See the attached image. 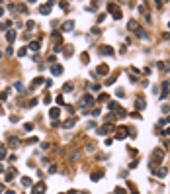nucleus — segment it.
Here are the masks:
<instances>
[{"mask_svg": "<svg viewBox=\"0 0 170 194\" xmlns=\"http://www.w3.org/2000/svg\"><path fill=\"white\" fill-rule=\"evenodd\" d=\"M156 174H158L160 178H162V176H166V169H164V167H160V169L156 171Z\"/></svg>", "mask_w": 170, "mask_h": 194, "instance_id": "22", "label": "nucleus"}, {"mask_svg": "<svg viewBox=\"0 0 170 194\" xmlns=\"http://www.w3.org/2000/svg\"><path fill=\"white\" fill-rule=\"evenodd\" d=\"M90 90H92V92H100V84H94V86H90Z\"/></svg>", "mask_w": 170, "mask_h": 194, "instance_id": "29", "label": "nucleus"}, {"mask_svg": "<svg viewBox=\"0 0 170 194\" xmlns=\"http://www.w3.org/2000/svg\"><path fill=\"white\" fill-rule=\"evenodd\" d=\"M162 135H170V128H166V129L162 131Z\"/></svg>", "mask_w": 170, "mask_h": 194, "instance_id": "39", "label": "nucleus"}, {"mask_svg": "<svg viewBox=\"0 0 170 194\" xmlns=\"http://www.w3.org/2000/svg\"><path fill=\"white\" fill-rule=\"evenodd\" d=\"M59 114H61L59 108H51V110H49V116H51V118H59Z\"/></svg>", "mask_w": 170, "mask_h": 194, "instance_id": "15", "label": "nucleus"}, {"mask_svg": "<svg viewBox=\"0 0 170 194\" xmlns=\"http://www.w3.org/2000/svg\"><path fill=\"white\" fill-rule=\"evenodd\" d=\"M39 47H41V43H39V41H33V43H29V49H31V51H37Z\"/></svg>", "mask_w": 170, "mask_h": 194, "instance_id": "16", "label": "nucleus"}, {"mask_svg": "<svg viewBox=\"0 0 170 194\" xmlns=\"http://www.w3.org/2000/svg\"><path fill=\"white\" fill-rule=\"evenodd\" d=\"M6 157V147H0V159Z\"/></svg>", "mask_w": 170, "mask_h": 194, "instance_id": "30", "label": "nucleus"}, {"mask_svg": "<svg viewBox=\"0 0 170 194\" xmlns=\"http://www.w3.org/2000/svg\"><path fill=\"white\" fill-rule=\"evenodd\" d=\"M72 28H74V22H70V20L63 24V31H72Z\"/></svg>", "mask_w": 170, "mask_h": 194, "instance_id": "6", "label": "nucleus"}, {"mask_svg": "<svg viewBox=\"0 0 170 194\" xmlns=\"http://www.w3.org/2000/svg\"><path fill=\"white\" fill-rule=\"evenodd\" d=\"M10 26H12V22H10V20H6V22H2V24H0V29H2V31H8Z\"/></svg>", "mask_w": 170, "mask_h": 194, "instance_id": "13", "label": "nucleus"}, {"mask_svg": "<svg viewBox=\"0 0 170 194\" xmlns=\"http://www.w3.org/2000/svg\"><path fill=\"white\" fill-rule=\"evenodd\" d=\"M0 16H4V8L2 6H0Z\"/></svg>", "mask_w": 170, "mask_h": 194, "instance_id": "40", "label": "nucleus"}, {"mask_svg": "<svg viewBox=\"0 0 170 194\" xmlns=\"http://www.w3.org/2000/svg\"><path fill=\"white\" fill-rule=\"evenodd\" d=\"M24 129H26V131H31V129H33V124H26Z\"/></svg>", "mask_w": 170, "mask_h": 194, "instance_id": "31", "label": "nucleus"}, {"mask_svg": "<svg viewBox=\"0 0 170 194\" xmlns=\"http://www.w3.org/2000/svg\"><path fill=\"white\" fill-rule=\"evenodd\" d=\"M80 61H82V63H88V61H90V57H88V53H80Z\"/></svg>", "mask_w": 170, "mask_h": 194, "instance_id": "23", "label": "nucleus"}, {"mask_svg": "<svg viewBox=\"0 0 170 194\" xmlns=\"http://www.w3.org/2000/svg\"><path fill=\"white\" fill-rule=\"evenodd\" d=\"M22 184H24V186H31V178H29V176H24V178H22Z\"/></svg>", "mask_w": 170, "mask_h": 194, "instance_id": "20", "label": "nucleus"}, {"mask_svg": "<svg viewBox=\"0 0 170 194\" xmlns=\"http://www.w3.org/2000/svg\"><path fill=\"white\" fill-rule=\"evenodd\" d=\"M108 73H110V67L108 65H100L98 67V75H108Z\"/></svg>", "mask_w": 170, "mask_h": 194, "instance_id": "8", "label": "nucleus"}, {"mask_svg": "<svg viewBox=\"0 0 170 194\" xmlns=\"http://www.w3.org/2000/svg\"><path fill=\"white\" fill-rule=\"evenodd\" d=\"M135 108H137V110H143V108H145V100H141V98H139V100L135 102Z\"/></svg>", "mask_w": 170, "mask_h": 194, "instance_id": "18", "label": "nucleus"}, {"mask_svg": "<svg viewBox=\"0 0 170 194\" xmlns=\"http://www.w3.org/2000/svg\"><path fill=\"white\" fill-rule=\"evenodd\" d=\"M51 6H53L51 2H45V4H41V6H39V12L45 16V14H49V12H51Z\"/></svg>", "mask_w": 170, "mask_h": 194, "instance_id": "5", "label": "nucleus"}, {"mask_svg": "<svg viewBox=\"0 0 170 194\" xmlns=\"http://www.w3.org/2000/svg\"><path fill=\"white\" fill-rule=\"evenodd\" d=\"M104 176V171H96V172H92V180H100Z\"/></svg>", "mask_w": 170, "mask_h": 194, "instance_id": "14", "label": "nucleus"}, {"mask_svg": "<svg viewBox=\"0 0 170 194\" xmlns=\"http://www.w3.org/2000/svg\"><path fill=\"white\" fill-rule=\"evenodd\" d=\"M74 124H76V120H74V118H68L67 122H63V128H72Z\"/></svg>", "mask_w": 170, "mask_h": 194, "instance_id": "11", "label": "nucleus"}, {"mask_svg": "<svg viewBox=\"0 0 170 194\" xmlns=\"http://www.w3.org/2000/svg\"><path fill=\"white\" fill-rule=\"evenodd\" d=\"M100 53H102L104 57H110V55H113V49L110 47V45H102V47H100Z\"/></svg>", "mask_w": 170, "mask_h": 194, "instance_id": "3", "label": "nucleus"}, {"mask_svg": "<svg viewBox=\"0 0 170 194\" xmlns=\"http://www.w3.org/2000/svg\"><path fill=\"white\" fill-rule=\"evenodd\" d=\"M8 194H16V192H14V190H8Z\"/></svg>", "mask_w": 170, "mask_h": 194, "instance_id": "43", "label": "nucleus"}, {"mask_svg": "<svg viewBox=\"0 0 170 194\" xmlns=\"http://www.w3.org/2000/svg\"><path fill=\"white\" fill-rule=\"evenodd\" d=\"M133 194H137V192H133Z\"/></svg>", "mask_w": 170, "mask_h": 194, "instance_id": "44", "label": "nucleus"}, {"mask_svg": "<svg viewBox=\"0 0 170 194\" xmlns=\"http://www.w3.org/2000/svg\"><path fill=\"white\" fill-rule=\"evenodd\" d=\"M115 94H117V96H123V94H125V90H123V88H117V92H115Z\"/></svg>", "mask_w": 170, "mask_h": 194, "instance_id": "38", "label": "nucleus"}, {"mask_svg": "<svg viewBox=\"0 0 170 194\" xmlns=\"http://www.w3.org/2000/svg\"><path fill=\"white\" fill-rule=\"evenodd\" d=\"M63 102H65V100H63V94H61V96H57V104H59V106H63Z\"/></svg>", "mask_w": 170, "mask_h": 194, "instance_id": "36", "label": "nucleus"}, {"mask_svg": "<svg viewBox=\"0 0 170 194\" xmlns=\"http://www.w3.org/2000/svg\"><path fill=\"white\" fill-rule=\"evenodd\" d=\"M113 128L112 126H104V128H100V129H98V133H100V135H106V133H108V131H112Z\"/></svg>", "mask_w": 170, "mask_h": 194, "instance_id": "12", "label": "nucleus"}, {"mask_svg": "<svg viewBox=\"0 0 170 194\" xmlns=\"http://www.w3.org/2000/svg\"><path fill=\"white\" fill-rule=\"evenodd\" d=\"M98 100H100V102H106V100H108V94H100V98H98Z\"/></svg>", "mask_w": 170, "mask_h": 194, "instance_id": "34", "label": "nucleus"}, {"mask_svg": "<svg viewBox=\"0 0 170 194\" xmlns=\"http://www.w3.org/2000/svg\"><path fill=\"white\" fill-rule=\"evenodd\" d=\"M16 174H18V171H16V169H10V171H8V172H6V180H8V182H10V180H12V178H14V176H16Z\"/></svg>", "mask_w": 170, "mask_h": 194, "instance_id": "9", "label": "nucleus"}, {"mask_svg": "<svg viewBox=\"0 0 170 194\" xmlns=\"http://www.w3.org/2000/svg\"><path fill=\"white\" fill-rule=\"evenodd\" d=\"M162 157H164V151H162V149H156V151H154V159H158V161H160Z\"/></svg>", "mask_w": 170, "mask_h": 194, "instance_id": "17", "label": "nucleus"}, {"mask_svg": "<svg viewBox=\"0 0 170 194\" xmlns=\"http://www.w3.org/2000/svg\"><path fill=\"white\" fill-rule=\"evenodd\" d=\"M47 188L45 182H37V184H31V194H43Z\"/></svg>", "mask_w": 170, "mask_h": 194, "instance_id": "1", "label": "nucleus"}, {"mask_svg": "<svg viewBox=\"0 0 170 194\" xmlns=\"http://www.w3.org/2000/svg\"><path fill=\"white\" fill-rule=\"evenodd\" d=\"M108 108H110V110H119V104H117V102H110V104H108Z\"/></svg>", "mask_w": 170, "mask_h": 194, "instance_id": "19", "label": "nucleus"}, {"mask_svg": "<svg viewBox=\"0 0 170 194\" xmlns=\"http://www.w3.org/2000/svg\"><path fill=\"white\" fill-rule=\"evenodd\" d=\"M59 6H61V8H63V10H68V2H61V4H59Z\"/></svg>", "mask_w": 170, "mask_h": 194, "instance_id": "33", "label": "nucleus"}, {"mask_svg": "<svg viewBox=\"0 0 170 194\" xmlns=\"http://www.w3.org/2000/svg\"><path fill=\"white\" fill-rule=\"evenodd\" d=\"M0 172H4V165H0Z\"/></svg>", "mask_w": 170, "mask_h": 194, "instance_id": "41", "label": "nucleus"}, {"mask_svg": "<svg viewBox=\"0 0 170 194\" xmlns=\"http://www.w3.org/2000/svg\"><path fill=\"white\" fill-rule=\"evenodd\" d=\"M63 90H65V92H70V90H72V83H67L63 86Z\"/></svg>", "mask_w": 170, "mask_h": 194, "instance_id": "24", "label": "nucleus"}, {"mask_svg": "<svg viewBox=\"0 0 170 194\" xmlns=\"http://www.w3.org/2000/svg\"><path fill=\"white\" fill-rule=\"evenodd\" d=\"M33 28H35V22H33V20H29V22H28V29H33Z\"/></svg>", "mask_w": 170, "mask_h": 194, "instance_id": "32", "label": "nucleus"}, {"mask_svg": "<svg viewBox=\"0 0 170 194\" xmlns=\"http://www.w3.org/2000/svg\"><path fill=\"white\" fill-rule=\"evenodd\" d=\"M51 73H53L55 77H57V75H61V73H63V65H57V63H55L53 69H51Z\"/></svg>", "mask_w": 170, "mask_h": 194, "instance_id": "7", "label": "nucleus"}, {"mask_svg": "<svg viewBox=\"0 0 170 194\" xmlns=\"http://www.w3.org/2000/svg\"><path fill=\"white\" fill-rule=\"evenodd\" d=\"M0 192H4V186H2V184H0Z\"/></svg>", "mask_w": 170, "mask_h": 194, "instance_id": "42", "label": "nucleus"}, {"mask_svg": "<svg viewBox=\"0 0 170 194\" xmlns=\"http://www.w3.org/2000/svg\"><path fill=\"white\" fill-rule=\"evenodd\" d=\"M18 10H20L22 14H26V12H28V8H26V4H18Z\"/></svg>", "mask_w": 170, "mask_h": 194, "instance_id": "26", "label": "nucleus"}, {"mask_svg": "<svg viewBox=\"0 0 170 194\" xmlns=\"http://www.w3.org/2000/svg\"><path fill=\"white\" fill-rule=\"evenodd\" d=\"M127 28H129V29H137V22H135V20H131V22L127 24Z\"/></svg>", "mask_w": 170, "mask_h": 194, "instance_id": "25", "label": "nucleus"}, {"mask_svg": "<svg viewBox=\"0 0 170 194\" xmlns=\"http://www.w3.org/2000/svg\"><path fill=\"white\" fill-rule=\"evenodd\" d=\"M80 104H82V106H90V104H94V96H92V94H84Z\"/></svg>", "mask_w": 170, "mask_h": 194, "instance_id": "4", "label": "nucleus"}, {"mask_svg": "<svg viewBox=\"0 0 170 194\" xmlns=\"http://www.w3.org/2000/svg\"><path fill=\"white\" fill-rule=\"evenodd\" d=\"M43 102H45V104H49V102H51V96H49V94H45V96H43Z\"/></svg>", "mask_w": 170, "mask_h": 194, "instance_id": "35", "label": "nucleus"}, {"mask_svg": "<svg viewBox=\"0 0 170 194\" xmlns=\"http://www.w3.org/2000/svg\"><path fill=\"white\" fill-rule=\"evenodd\" d=\"M43 83H45V81H43V77H37V79H33V83H31V84H33V86H37V84H43Z\"/></svg>", "mask_w": 170, "mask_h": 194, "instance_id": "21", "label": "nucleus"}, {"mask_svg": "<svg viewBox=\"0 0 170 194\" xmlns=\"http://www.w3.org/2000/svg\"><path fill=\"white\" fill-rule=\"evenodd\" d=\"M108 10H110V12L113 14V18H115V20H119V18L123 16V14H121V10H119V8L115 6V4H108Z\"/></svg>", "mask_w": 170, "mask_h": 194, "instance_id": "2", "label": "nucleus"}, {"mask_svg": "<svg viewBox=\"0 0 170 194\" xmlns=\"http://www.w3.org/2000/svg\"><path fill=\"white\" fill-rule=\"evenodd\" d=\"M137 35H139V37H147V33H145L143 29H137Z\"/></svg>", "mask_w": 170, "mask_h": 194, "instance_id": "37", "label": "nucleus"}, {"mask_svg": "<svg viewBox=\"0 0 170 194\" xmlns=\"http://www.w3.org/2000/svg\"><path fill=\"white\" fill-rule=\"evenodd\" d=\"M26 53H28V49H26V47H22V49L18 51V57H26Z\"/></svg>", "mask_w": 170, "mask_h": 194, "instance_id": "27", "label": "nucleus"}, {"mask_svg": "<svg viewBox=\"0 0 170 194\" xmlns=\"http://www.w3.org/2000/svg\"><path fill=\"white\" fill-rule=\"evenodd\" d=\"M14 88H16L18 92H22V90H24V84H22V83H16V86H14Z\"/></svg>", "mask_w": 170, "mask_h": 194, "instance_id": "28", "label": "nucleus"}, {"mask_svg": "<svg viewBox=\"0 0 170 194\" xmlns=\"http://www.w3.org/2000/svg\"><path fill=\"white\" fill-rule=\"evenodd\" d=\"M14 37H16V29H8V31H6V39H8V41H14Z\"/></svg>", "mask_w": 170, "mask_h": 194, "instance_id": "10", "label": "nucleus"}]
</instances>
